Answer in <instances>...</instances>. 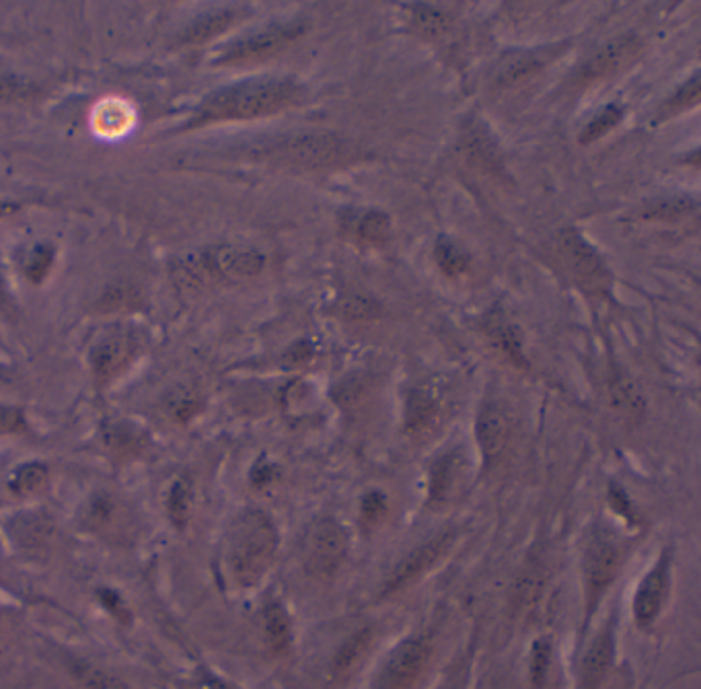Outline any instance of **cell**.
<instances>
[{"mask_svg": "<svg viewBox=\"0 0 701 689\" xmlns=\"http://www.w3.org/2000/svg\"><path fill=\"white\" fill-rule=\"evenodd\" d=\"M303 87L292 79H247L208 93L177 126L176 134L219 126L229 122H247L268 118L297 105Z\"/></svg>", "mask_w": 701, "mask_h": 689, "instance_id": "cell-1", "label": "cell"}, {"mask_svg": "<svg viewBox=\"0 0 701 689\" xmlns=\"http://www.w3.org/2000/svg\"><path fill=\"white\" fill-rule=\"evenodd\" d=\"M280 535L270 514L247 509L233 519L224 533L221 566L226 580L237 589H254L276 560Z\"/></svg>", "mask_w": 701, "mask_h": 689, "instance_id": "cell-2", "label": "cell"}, {"mask_svg": "<svg viewBox=\"0 0 701 689\" xmlns=\"http://www.w3.org/2000/svg\"><path fill=\"white\" fill-rule=\"evenodd\" d=\"M627 558V545L617 533L597 525L587 533L582 545V587H585V608H582V632H587L592 618L601 608L605 594L620 577Z\"/></svg>", "mask_w": 701, "mask_h": 689, "instance_id": "cell-3", "label": "cell"}, {"mask_svg": "<svg viewBox=\"0 0 701 689\" xmlns=\"http://www.w3.org/2000/svg\"><path fill=\"white\" fill-rule=\"evenodd\" d=\"M436 657V638L420 630L401 641L382 658L370 679V689H420L431 675Z\"/></svg>", "mask_w": 701, "mask_h": 689, "instance_id": "cell-4", "label": "cell"}, {"mask_svg": "<svg viewBox=\"0 0 701 689\" xmlns=\"http://www.w3.org/2000/svg\"><path fill=\"white\" fill-rule=\"evenodd\" d=\"M262 159L297 167V169H325L350 159V145L330 132L292 134L259 148Z\"/></svg>", "mask_w": 701, "mask_h": 689, "instance_id": "cell-5", "label": "cell"}, {"mask_svg": "<svg viewBox=\"0 0 701 689\" xmlns=\"http://www.w3.org/2000/svg\"><path fill=\"white\" fill-rule=\"evenodd\" d=\"M552 254L559 268L587 292H607L611 287V273L605 259L574 226L559 229L552 240Z\"/></svg>", "mask_w": 701, "mask_h": 689, "instance_id": "cell-6", "label": "cell"}, {"mask_svg": "<svg viewBox=\"0 0 701 689\" xmlns=\"http://www.w3.org/2000/svg\"><path fill=\"white\" fill-rule=\"evenodd\" d=\"M304 33H307V25L301 21L270 25L266 30L249 33L245 37L226 44L223 49L214 54L212 65L241 66L268 60L271 56L285 52L288 46H292L297 40H301Z\"/></svg>", "mask_w": 701, "mask_h": 689, "instance_id": "cell-7", "label": "cell"}, {"mask_svg": "<svg viewBox=\"0 0 701 689\" xmlns=\"http://www.w3.org/2000/svg\"><path fill=\"white\" fill-rule=\"evenodd\" d=\"M348 533L334 516H323L311 525L304 540V568L311 577L330 578L348 556Z\"/></svg>", "mask_w": 701, "mask_h": 689, "instance_id": "cell-8", "label": "cell"}, {"mask_svg": "<svg viewBox=\"0 0 701 689\" xmlns=\"http://www.w3.org/2000/svg\"><path fill=\"white\" fill-rule=\"evenodd\" d=\"M672 589V549L665 547L653 568L637 582L632 599L634 624L648 632L667 610Z\"/></svg>", "mask_w": 701, "mask_h": 689, "instance_id": "cell-9", "label": "cell"}, {"mask_svg": "<svg viewBox=\"0 0 701 689\" xmlns=\"http://www.w3.org/2000/svg\"><path fill=\"white\" fill-rule=\"evenodd\" d=\"M143 340L132 327H115L93 344L89 363L99 389L112 385L141 353Z\"/></svg>", "mask_w": 701, "mask_h": 689, "instance_id": "cell-10", "label": "cell"}, {"mask_svg": "<svg viewBox=\"0 0 701 689\" xmlns=\"http://www.w3.org/2000/svg\"><path fill=\"white\" fill-rule=\"evenodd\" d=\"M191 268L214 280H243L264 273L266 256L247 245H219L204 252Z\"/></svg>", "mask_w": 701, "mask_h": 689, "instance_id": "cell-11", "label": "cell"}, {"mask_svg": "<svg viewBox=\"0 0 701 689\" xmlns=\"http://www.w3.org/2000/svg\"><path fill=\"white\" fill-rule=\"evenodd\" d=\"M642 49L644 46H642V40L637 37L636 33L617 35V37L609 40L605 46L597 49L589 60L576 70L574 82L585 87V85L615 77L627 66H632V63L642 54Z\"/></svg>", "mask_w": 701, "mask_h": 689, "instance_id": "cell-12", "label": "cell"}, {"mask_svg": "<svg viewBox=\"0 0 701 689\" xmlns=\"http://www.w3.org/2000/svg\"><path fill=\"white\" fill-rule=\"evenodd\" d=\"M455 540H457L455 531H445L429 540L426 544L415 547L414 552L396 568L393 577L387 580V585L382 587L381 597L401 593L403 589L414 585L415 580L426 577V573H431L432 568L445 558L448 549L455 544Z\"/></svg>", "mask_w": 701, "mask_h": 689, "instance_id": "cell-13", "label": "cell"}, {"mask_svg": "<svg viewBox=\"0 0 701 689\" xmlns=\"http://www.w3.org/2000/svg\"><path fill=\"white\" fill-rule=\"evenodd\" d=\"M617 657V625L613 620L597 630L578 660V689H601Z\"/></svg>", "mask_w": 701, "mask_h": 689, "instance_id": "cell-14", "label": "cell"}, {"mask_svg": "<svg viewBox=\"0 0 701 689\" xmlns=\"http://www.w3.org/2000/svg\"><path fill=\"white\" fill-rule=\"evenodd\" d=\"M379 641L377 625H363L360 630L352 632L346 641L335 648L334 657L330 660L327 681L332 688L348 686L360 669L365 667L368 657L372 655Z\"/></svg>", "mask_w": 701, "mask_h": 689, "instance_id": "cell-15", "label": "cell"}, {"mask_svg": "<svg viewBox=\"0 0 701 689\" xmlns=\"http://www.w3.org/2000/svg\"><path fill=\"white\" fill-rule=\"evenodd\" d=\"M512 420L500 401H486L476 418V441L483 467H494L509 447Z\"/></svg>", "mask_w": 701, "mask_h": 689, "instance_id": "cell-16", "label": "cell"}, {"mask_svg": "<svg viewBox=\"0 0 701 689\" xmlns=\"http://www.w3.org/2000/svg\"><path fill=\"white\" fill-rule=\"evenodd\" d=\"M80 523L97 537L113 542L124 540L132 530L126 507L110 492H97L87 500V504L80 511Z\"/></svg>", "mask_w": 701, "mask_h": 689, "instance_id": "cell-17", "label": "cell"}, {"mask_svg": "<svg viewBox=\"0 0 701 689\" xmlns=\"http://www.w3.org/2000/svg\"><path fill=\"white\" fill-rule=\"evenodd\" d=\"M461 151L465 160L474 169H478L479 174L494 177V179L507 177V165H504L502 151L486 124L474 120L463 129Z\"/></svg>", "mask_w": 701, "mask_h": 689, "instance_id": "cell-18", "label": "cell"}, {"mask_svg": "<svg viewBox=\"0 0 701 689\" xmlns=\"http://www.w3.org/2000/svg\"><path fill=\"white\" fill-rule=\"evenodd\" d=\"M564 52L561 46H543V48L523 49L512 52L502 58V63L496 66L492 82L498 89H510L521 82L533 79L539 75L545 66L554 63Z\"/></svg>", "mask_w": 701, "mask_h": 689, "instance_id": "cell-19", "label": "cell"}, {"mask_svg": "<svg viewBox=\"0 0 701 689\" xmlns=\"http://www.w3.org/2000/svg\"><path fill=\"white\" fill-rule=\"evenodd\" d=\"M459 474H461V457L455 451L441 455L432 464L431 474H429V502L432 507H443L455 498L461 481Z\"/></svg>", "mask_w": 701, "mask_h": 689, "instance_id": "cell-20", "label": "cell"}, {"mask_svg": "<svg viewBox=\"0 0 701 689\" xmlns=\"http://www.w3.org/2000/svg\"><path fill=\"white\" fill-rule=\"evenodd\" d=\"M262 632H264V641L268 644L271 655L287 657L288 653L292 651L294 627H292V620H290L282 603L270 601L264 608L262 611Z\"/></svg>", "mask_w": 701, "mask_h": 689, "instance_id": "cell-21", "label": "cell"}, {"mask_svg": "<svg viewBox=\"0 0 701 689\" xmlns=\"http://www.w3.org/2000/svg\"><path fill=\"white\" fill-rule=\"evenodd\" d=\"M441 420V401L429 389H415L405 403V433L424 436L431 433Z\"/></svg>", "mask_w": 701, "mask_h": 689, "instance_id": "cell-22", "label": "cell"}, {"mask_svg": "<svg viewBox=\"0 0 701 689\" xmlns=\"http://www.w3.org/2000/svg\"><path fill=\"white\" fill-rule=\"evenodd\" d=\"M101 443H103V449L108 451V455H112L113 459H134L143 453L148 438L134 424L115 422L103 429Z\"/></svg>", "mask_w": 701, "mask_h": 689, "instance_id": "cell-23", "label": "cell"}, {"mask_svg": "<svg viewBox=\"0 0 701 689\" xmlns=\"http://www.w3.org/2000/svg\"><path fill=\"white\" fill-rule=\"evenodd\" d=\"M134 110L122 99H105L93 112V129L103 138H120L134 126Z\"/></svg>", "mask_w": 701, "mask_h": 689, "instance_id": "cell-24", "label": "cell"}, {"mask_svg": "<svg viewBox=\"0 0 701 689\" xmlns=\"http://www.w3.org/2000/svg\"><path fill=\"white\" fill-rule=\"evenodd\" d=\"M696 212V202L687 196H660L644 202L637 209L636 216L654 223H677Z\"/></svg>", "mask_w": 701, "mask_h": 689, "instance_id": "cell-25", "label": "cell"}, {"mask_svg": "<svg viewBox=\"0 0 701 689\" xmlns=\"http://www.w3.org/2000/svg\"><path fill=\"white\" fill-rule=\"evenodd\" d=\"M193 481L188 476H179L174 484L169 486V492L165 498V507H167V516L171 521V525L177 531H183L190 525L191 514H193Z\"/></svg>", "mask_w": 701, "mask_h": 689, "instance_id": "cell-26", "label": "cell"}, {"mask_svg": "<svg viewBox=\"0 0 701 689\" xmlns=\"http://www.w3.org/2000/svg\"><path fill=\"white\" fill-rule=\"evenodd\" d=\"M354 237L367 245H385L391 235V219L382 210H365L350 223Z\"/></svg>", "mask_w": 701, "mask_h": 689, "instance_id": "cell-27", "label": "cell"}, {"mask_svg": "<svg viewBox=\"0 0 701 689\" xmlns=\"http://www.w3.org/2000/svg\"><path fill=\"white\" fill-rule=\"evenodd\" d=\"M48 467L40 462H30V464L19 465L13 471V476L9 480V490L15 497H37L48 488Z\"/></svg>", "mask_w": 701, "mask_h": 689, "instance_id": "cell-28", "label": "cell"}, {"mask_svg": "<svg viewBox=\"0 0 701 689\" xmlns=\"http://www.w3.org/2000/svg\"><path fill=\"white\" fill-rule=\"evenodd\" d=\"M488 336L500 354L507 356L512 365H516V367L525 365V354H523L521 340L516 336L514 327L502 320L500 315H494L492 320L488 321Z\"/></svg>", "mask_w": 701, "mask_h": 689, "instance_id": "cell-29", "label": "cell"}, {"mask_svg": "<svg viewBox=\"0 0 701 689\" xmlns=\"http://www.w3.org/2000/svg\"><path fill=\"white\" fill-rule=\"evenodd\" d=\"M235 19H237L235 11H221V13H210V15L202 16L186 32L183 44H188V46L207 44L216 35L226 32L235 23Z\"/></svg>", "mask_w": 701, "mask_h": 689, "instance_id": "cell-30", "label": "cell"}, {"mask_svg": "<svg viewBox=\"0 0 701 689\" xmlns=\"http://www.w3.org/2000/svg\"><path fill=\"white\" fill-rule=\"evenodd\" d=\"M70 671L85 689H127L122 679L82 658L70 660Z\"/></svg>", "mask_w": 701, "mask_h": 689, "instance_id": "cell-31", "label": "cell"}, {"mask_svg": "<svg viewBox=\"0 0 701 689\" xmlns=\"http://www.w3.org/2000/svg\"><path fill=\"white\" fill-rule=\"evenodd\" d=\"M434 257L448 278L465 276L471 268V257L467 256V252L461 249L455 241L446 240V237L436 241Z\"/></svg>", "mask_w": 701, "mask_h": 689, "instance_id": "cell-32", "label": "cell"}, {"mask_svg": "<svg viewBox=\"0 0 701 689\" xmlns=\"http://www.w3.org/2000/svg\"><path fill=\"white\" fill-rule=\"evenodd\" d=\"M412 21H414L415 32L422 33L424 37H441L448 32V25H450V19L445 11L432 4H414Z\"/></svg>", "mask_w": 701, "mask_h": 689, "instance_id": "cell-33", "label": "cell"}, {"mask_svg": "<svg viewBox=\"0 0 701 689\" xmlns=\"http://www.w3.org/2000/svg\"><path fill=\"white\" fill-rule=\"evenodd\" d=\"M611 400H613V408L617 412H622L625 416L634 418L644 412V401L637 393L636 385L632 384L630 379H625L622 375L613 377V384H611Z\"/></svg>", "mask_w": 701, "mask_h": 689, "instance_id": "cell-34", "label": "cell"}, {"mask_svg": "<svg viewBox=\"0 0 701 689\" xmlns=\"http://www.w3.org/2000/svg\"><path fill=\"white\" fill-rule=\"evenodd\" d=\"M54 259H56V249L49 243H37L25 259V266H23L25 278L32 285H42L54 268Z\"/></svg>", "mask_w": 701, "mask_h": 689, "instance_id": "cell-35", "label": "cell"}, {"mask_svg": "<svg viewBox=\"0 0 701 689\" xmlns=\"http://www.w3.org/2000/svg\"><path fill=\"white\" fill-rule=\"evenodd\" d=\"M623 120V108L620 105H607L605 110L597 113L585 130L580 132V145H590L599 138H603L611 130L615 129Z\"/></svg>", "mask_w": 701, "mask_h": 689, "instance_id": "cell-36", "label": "cell"}, {"mask_svg": "<svg viewBox=\"0 0 701 689\" xmlns=\"http://www.w3.org/2000/svg\"><path fill=\"white\" fill-rule=\"evenodd\" d=\"M698 101H700V75H693L691 79L686 80V82L663 103L660 118H669V115L686 112L689 108L698 105Z\"/></svg>", "mask_w": 701, "mask_h": 689, "instance_id": "cell-37", "label": "cell"}, {"mask_svg": "<svg viewBox=\"0 0 701 689\" xmlns=\"http://www.w3.org/2000/svg\"><path fill=\"white\" fill-rule=\"evenodd\" d=\"M340 311L346 320L350 321H370L381 315V307L377 305V301L363 297V295H350L340 303Z\"/></svg>", "mask_w": 701, "mask_h": 689, "instance_id": "cell-38", "label": "cell"}, {"mask_svg": "<svg viewBox=\"0 0 701 689\" xmlns=\"http://www.w3.org/2000/svg\"><path fill=\"white\" fill-rule=\"evenodd\" d=\"M37 93L30 80L19 79L15 75H0V101H30Z\"/></svg>", "mask_w": 701, "mask_h": 689, "instance_id": "cell-39", "label": "cell"}, {"mask_svg": "<svg viewBox=\"0 0 701 689\" xmlns=\"http://www.w3.org/2000/svg\"><path fill=\"white\" fill-rule=\"evenodd\" d=\"M387 509H389V502L382 492L379 490L367 492L360 500V519H363L365 527H372V525L381 523L382 516L387 514Z\"/></svg>", "mask_w": 701, "mask_h": 689, "instance_id": "cell-40", "label": "cell"}, {"mask_svg": "<svg viewBox=\"0 0 701 689\" xmlns=\"http://www.w3.org/2000/svg\"><path fill=\"white\" fill-rule=\"evenodd\" d=\"M27 431L25 412L16 405L0 403V434H21Z\"/></svg>", "mask_w": 701, "mask_h": 689, "instance_id": "cell-41", "label": "cell"}, {"mask_svg": "<svg viewBox=\"0 0 701 689\" xmlns=\"http://www.w3.org/2000/svg\"><path fill=\"white\" fill-rule=\"evenodd\" d=\"M549 655H552V648H549L547 642H535L533 653H531V679H533L535 686H542L543 679H545V675H547Z\"/></svg>", "mask_w": 701, "mask_h": 689, "instance_id": "cell-42", "label": "cell"}, {"mask_svg": "<svg viewBox=\"0 0 701 689\" xmlns=\"http://www.w3.org/2000/svg\"><path fill=\"white\" fill-rule=\"evenodd\" d=\"M198 688L200 689H240L237 686H233L231 681H226L219 675L210 674V671H202L198 677Z\"/></svg>", "mask_w": 701, "mask_h": 689, "instance_id": "cell-43", "label": "cell"}, {"mask_svg": "<svg viewBox=\"0 0 701 689\" xmlns=\"http://www.w3.org/2000/svg\"><path fill=\"white\" fill-rule=\"evenodd\" d=\"M21 210V204H16V202H11V200H0V221L2 219H9V216H13Z\"/></svg>", "mask_w": 701, "mask_h": 689, "instance_id": "cell-44", "label": "cell"}, {"mask_svg": "<svg viewBox=\"0 0 701 689\" xmlns=\"http://www.w3.org/2000/svg\"><path fill=\"white\" fill-rule=\"evenodd\" d=\"M4 638H7V618H4V611L0 610V651H2Z\"/></svg>", "mask_w": 701, "mask_h": 689, "instance_id": "cell-45", "label": "cell"}, {"mask_svg": "<svg viewBox=\"0 0 701 689\" xmlns=\"http://www.w3.org/2000/svg\"><path fill=\"white\" fill-rule=\"evenodd\" d=\"M438 689H461V681L455 677V679H448V681H445V684H443V686Z\"/></svg>", "mask_w": 701, "mask_h": 689, "instance_id": "cell-46", "label": "cell"}, {"mask_svg": "<svg viewBox=\"0 0 701 689\" xmlns=\"http://www.w3.org/2000/svg\"><path fill=\"white\" fill-rule=\"evenodd\" d=\"M7 303V297H4V290L0 289V305L4 307Z\"/></svg>", "mask_w": 701, "mask_h": 689, "instance_id": "cell-47", "label": "cell"}, {"mask_svg": "<svg viewBox=\"0 0 701 689\" xmlns=\"http://www.w3.org/2000/svg\"><path fill=\"white\" fill-rule=\"evenodd\" d=\"M0 568H2V552H0Z\"/></svg>", "mask_w": 701, "mask_h": 689, "instance_id": "cell-48", "label": "cell"}]
</instances>
